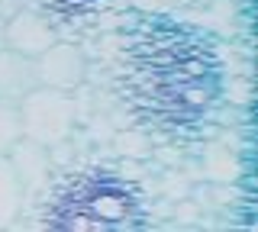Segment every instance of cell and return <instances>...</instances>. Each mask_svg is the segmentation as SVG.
<instances>
[{"label":"cell","instance_id":"6da1fadb","mask_svg":"<svg viewBox=\"0 0 258 232\" xmlns=\"http://www.w3.org/2000/svg\"><path fill=\"white\" fill-rule=\"evenodd\" d=\"M23 113V139H32L48 151L68 142L78 119V103L68 91H52V87L36 84L20 97Z\"/></svg>","mask_w":258,"mask_h":232},{"label":"cell","instance_id":"5b68a950","mask_svg":"<svg viewBox=\"0 0 258 232\" xmlns=\"http://www.w3.org/2000/svg\"><path fill=\"white\" fill-rule=\"evenodd\" d=\"M36 84V58H26L13 49H0V97L20 100Z\"/></svg>","mask_w":258,"mask_h":232},{"label":"cell","instance_id":"277c9868","mask_svg":"<svg viewBox=\"0 0 258 232\" xmlns=\"http://www.w3.org/2000/svg\"><path fill=\"white\" fill-rule=\"evenodd\" d=\"M7 158H10L13 174L23 187V197L42 190L48 184V178H52V155H48L45 145H39V142H32V139H20L7 151Z\"/></svg>","mask_w":258,"mask_h":232},{"label":"cell","instance_id":"52a82bcc","mask_svg":"<svg viewBox=\"0 0 258 232\" xmlns=\"http://www.w3.org/2000/svg\"><path fill=\"white\" fill-rule=\"evenodd\" d=\"M23 139V113L20 100L0 97V155H7L16 142Z\"/></svg>","mask_w":258,"mask_h":232},{"label":"cell","instance_id":"9c48e42d","mask_svg":"<svg viewBox=\"0 0 258 232\" xmlns=\"http://www.w3.org/2000/svg\"><path fill=\"white\" fill-rule=\"evenodd\" d=\"M0 49H7V39H4V23H0Z\"/></svg>","mask_w":258,"mask_h":232},{"label":"cell","instance_id":"8992f818","mask_svg":"<svg viewBox=\"0 0 258 232\" xmlns=\"http://www.w3.org/2000/svg\"><path fill=\"white\" fill-rule=\"evenodd\" d=\"M23 210V187L13 174V165L7 155H0V229L10 226Z\"/></svg>","mask_w":258,"mask_h":232},{"label":"cell","instance_id":"ba28073f","mask_svg":"<svg viewBox=\"0 0 258 232\" xmlns=\"http://www.w3.org/2000/svg\"><path fill=\"white\" fill-rule=\"evenodd\" d=\"M116 148L123 151V155H149V145H145V139L139 132H123L116 135Z\"/></svg>","mask_w":258,"mask_h":232},{"label":"cell","instance_id":"3957f363","mask_svg":"<svg viewBox=\"0 0 258 232\" xmlns=\"http://www.w3.org/2000/svg\"><path fill=\"white\" fill-rule=\"evenodd\" d=\"M4 39H7V49L26 55V58H36V55H42L52 42H58L52 23H48L42 13H32V10H23V13H16L10 23H4Z\"/></svg>","mask_w":258,"mask_h":232},{"label":"cell","instance_id":"7a4b0ae2","mask_svg":"<svg viewBox=\"0 0 258 232\" xmlns=\"http://www.w3.org/2000/svg\"><path fill=\"white\" fill-rule=\"evenodd\" d=\"M87 74L84 55L78 52V45L68 42H52L42 55H36V81L52 91H78L81 81Z\"/></svg>","mask_w":258,"mask_h":232}]
</instances>
